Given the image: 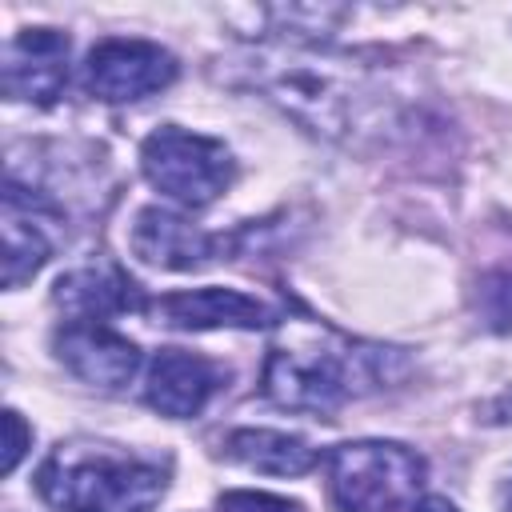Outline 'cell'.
<instances>
[{
	"instance_id": "cell-12",
	"label": "cell",
	"mask_w": 512,
	"mask_h": 512,
	"mask_svg": "<svg viewBox=\"0 0 512 512\" xmlns=\"http://www.w3.org/2000/svg\"><path fill=\"white\" fill-rule=\"evenodd\" d=\"M52 300L72 320H104V324H108V316L144 308L140 292H136V280L124 268L108 264V260H96V264L64 272L56 280V288H52Z\"/></svg>"
},
{
	"instance_id": "cell-16",
	"label": "cell",
	"mask_w": 512,
	"mask_h": 512,
	"mask_svg": "<svg viewBox=\"0 0 512 512\" xmlns=\"http://www.w3.org/2000/svg\"><path fill=\"white\" fill-rule=\"evenodd\" d=\"M220 512H304V508L296 500H288V496L236 488V492H224L220 496Z\"/></svg>"
},
{
	"instance_id": "cell-19",
	"label": "cell",
	"mask_w": 512,
	"mask_h": 512,
	"mask_svg": "<svg viewBox=\"0 0 512 512\" xmlns=\"http://www.w3.org/2000/svg\"><path fill=\"white\" fill-rule=\"evenodd\" d=\"M500 512H512V480H508L504 492H500Z\"/></svg>"
},
{
	"instance_id": "cell-11",
	"label": "cell",
	"mask_w": 512,
	"mask_h": 512,
	"mask_svg": "<svg viewBox=\"0 0 512 512\" xmlns=\"http://www.w3.org/2000/svg\"><path fill=\"white\" fill-rule=\"evenodd\" d=\"M220 384H224V372L216 360L184 352V348H160L148 364L144 396L160 416L184 420V416H196Z\"/></svg>"
},
{
	"instance_id": "cell-14",
	"label": "cell",
	"mask_w": 512,
	"mask_h": 512,
	"mask_svg": "<svg viewBox=\"0 0 512 512\" xmlns=\"http://www.w3.org/2000/svg\"><path fill=\"white\" fill-rule=\"evenodd\" d=\"M224 452L256 472H268V476H304L320 460L308 440L276 432V428H236L224 440Z\"/></svg>"
},
{
	"instance_id": "cell-1",
	"label": "cell",
	"mask_w": 512,
	"mask_h": 512,
	"mask_svg": "<svg viewBox=\"0 0 512 512\" xmlns=\"http://www.w3.org/2000/svg\"><path fill=\"white\" fill-rule=\"evenodd\" d=\"M388 352L392 348L356 344L312 316L284 320L280 336L268 348L260 392L280 408L328 416L348 396L368 392L384 376Z\"/></svg>"
},
{
	"instance_id": "cell-7",
	"label": "cell",
	"mask_w": 512,
	"mask_h": 512,
	"mask_svg": "<svg viewBox=\"0 0 512 512\" xmlns=\"http://www.w3.org/2000/svg\"><path fill=\"white\" fill-rule=\"evenodd\" d=\"M52 348L76 380L104 392L124 388L140 368V348L104 320H68L64 328H56Z\"/></svg>"
},
{
	"instance_id": "cell-4",
	"label": "cell",
	"mask_w": 512,
	"mask_h": 512,
	"mask_svg": "<svg viewBox=\"0 0 512 512\" xmlns=\"http://www.w3.org/2000/svg\"><path fill=\"white\" fill-rule=\"evenodd\" d=\"M324 468L336 512H404L424 488V460L392 440L336 444Z\"/></svg>"
},
{
	"instance_id": "cell-5",
	"label": "cell",
	"mask_w": 512,
	"mask_h": 512,
	"mask_svg": "<svg viewBox=\"0 0 512 512\" xmlns=\"http://www.w3.org/2000/svg\"><path fill=\"white\" fill-rule=\"evenodd\" d=\"M140 168L160 196L184 208H208L216 196H224V188L236 176L232 152L220 140L176 124L156 128L140 144Z\"/></svg>"
},
{
	"instance_id": "cell-2",
	"label": "cell",
	"mask_w": 512,
	"mask_h": 512,
	"mask_svg": "<svg viewBox=\"0 0 512 512\" xmlns=\"http://www.w3.org/2000/svg\"><path fill=\"white\" fill-rule=\"evenodd\" d=\"M252 88H260L276 108H284L308 132L340 140L352 132L368 104V72L336 52L308 44H260L236 60Z\"/></svg>"
},
{
	"instance_id": "cell-8",
	"label": "cell",
	"mask_w": 512,
	"mask_h": 512,
	"mask_svg": "<svg viewBox=\"0 0 512 512\" xmlns=\"http://www.w3.org/2000/svg\"><path fill=\"white\" fill-rule=\"evenodd\" d=\"M68 84V36L56 28H24L4 48L8 100L52 104Z\"/></svg>"
},
{
	"instance_id": "cell-9",
	"label": "cell",
	"mask_w": 512,
	"mask_h": 512,
	"mask_svg": "<svg viewBox=\"0 0 512 512\" xmlns=\"http://www.w3.org/2000/svg\"><path fill=\"white\" fill-rule=\"evenodd\" d=\"M144 312L164 328H264L276 320L268 304H260L248 292L236 288H192V292H168L144 304Z\"/></svg>"
},
{
	"instance_id": "cell-18",
	"label": "cell",
	"mask_w": 512,
	"mask_h": 512,
	"mask_svg": "<svg viewBox=\"0 0 512 512\" xmlns=\"http://www.w3.org/2000/svg\"><path fill=\"white\" fill-rule=\"evenodd\" d=\"M412 512H460V508L452 500H444V496H424V500L412 504Z\"/></svg>"
},
{
	"instance_id": "cell-10",
	"label": "cell",
	"mask_w": 512,
	"mask_h": 512,
	"mask_svg": "<svg viewBox=\"0 0 512 512\" xmlns=\"http://www.w3.org/2000/svg\"><path fill=\"white\" fill-rule=\"evenodd\" d=\"M128 244L140 260L160 264V268H176V272L200 268V264L228 252L224 236H212V232L196 228L192 220H184L176 212H164V208H140L136 220H132Z\"/></svg>"
},
{
	"instance_id": "cell-6",
	"label": "cell",
	"mask_w": 512,
	"mask_h": 512,
	"mask_svg": "<svg viewBox=\"0 0 512 512\" xmlns=\"http://www.w3.org/2000/svg\"><path fill=\"white\" fill-rule=\"evenodd\" d=\"M176 80V56L152 40L136 36H108L88 52L84 88L108 104L140 100Z\"/></svg>"
},
{
	"instance_id": "cell-15",
	"label": "cell",
	"mask_w": 512,
	"mask_h": 512,
	"mask_svg": "<svg viewBox=\"0 0 512 512\" xmlns=\"http://www.w3.org/2000/svg\"><path fill=\"white\" fill-rule=\"evenodd\" d=\"M476 308H480V320L488 328H496V332L512 328V268H496L480 280Z\"/></svg>"
},
{
	"instance_id": "cell-3",
	"label": "cell",
	"mask_w": 512,
	"mask_h": 512,
	"mask_svg": "<svg viewBox=\"0 0 512 512\" xmlns=\"http://www.w3.org/2000/svg\"><path fill=\"white\" fill-rule=\"evenodd\" d=\"M40 496L56 512H152L168 488V468L100 440H68L36 472Z\"/></svg>"
},
{
	"instance_id": "cell-17",
	"label": "cell",
	"mask_w": 512,
	"mask_h": 512,
	"mask_svg": "<svg viewBox=\"0 0 512 512\" xmlns=\"http://www.w3.org/2000/svg\"><path fill=\"white\" fill-rule=\"evenodd\" d=\"M4 432H8V440H4V472H12L16 464H20V456L28 452V428H24V420H20V412L16 408H8L4 412Z\"/></svg>"
},
{
	"instance_id": "cell-13",
	"label": "cell",
	"mask_w": 512,
	"mask_h": 512,
	"mask_svg": "<svg viewBox=\"0 0 512 512\" xmlns=\"http://www.w3.org/2000/svg\"><path fill=\"white\" fill-rule=\"evenodd\" d=\"M52 256V240L32 212V196L12 180L4 192V284L20 288Z\"/></svg>"
}]
</instances>
